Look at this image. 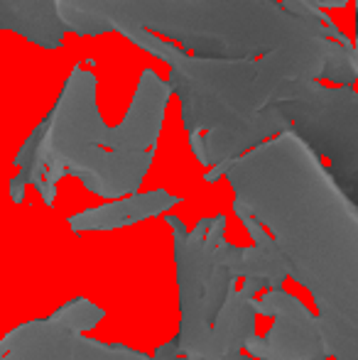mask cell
<instances>
[{
    "label": "cell",
    "mask_w": 358,
    "mask_h": 360,
    "mask_svg": "<svg viewBox=\"0 0 358 360\" xmlns=\"http://www.w3.org/2000/svg\"><path fill=\"white\" fill-rule=\"evenodd\" d=\"M179 358V348H177V338H172V341L162 343V346L155 351V356L150 360H177Z\"/></svg>",
    "instance_id": "obj_12"
},
{
    "label": "cell",
    "mask_w": 358,
    "mask_h": 360,
    "mask_svg": "<svg viewBox=\"0 0 358 360\" xmlns=\"http://www.w3.org/2000/svg\"><path fill=\"white\" fill-rule=\"evenodd\" d=\"M113 32L170 67L167 84L181 103L184 133L201 167L226 165L285 133V120L272 105L305 81L354 86L358 79L356 47L329 37L287 44L255 59H201L148 30L120 25Z\"/></svg>",
    "instance_id": "obj_2"
},
{
    "label": "cell",
    "mask_w": 358,
    "mask_h": 360,
    "mask_svg": "<svg viewBox=\"0 0 358 360\" xmlns=\"http://www.w3.org/2000/svg\"><path fill=\"white\" fill-rule=\"evenodd\" d=\"M179 196L170 194L165 189H155L148 194H130L128 199L113 201V204L96 206V209H87L82 214L69 216V228L74 233L84 231H115V228L133 226L145 218L162 216L172 206L179 204Z\"/></svg>",
    "instance_id": "obj_9"
},
{
    "label": "cell",
    "mask_w": 358,
    "mask_h": 360,
    "mask_svg": "<svg viewBox=\"0 0 358 360\" xmlns=\"http://www.w3.org/2000/svg\"><path fill=\"white\" fill-rule=\"evenodd\" d=\"M255 316H258L255 292L245 285L236 287L211 326L204 360H219L229 353H241V348L255 333Z\"/></svg>",
    "instance_id": "obj_11"
},
{
    "label": "cell",
    "mask_w": 358,
    "mask_h": 360,
    "mask_svg": "<svg viewBox=\"0 0 358 360\" xmlns=\"http://www.w3.org/2000/svg\"><path fill=\"white\" fill-rule=\"evenodd\" d=\"M221 176L236 191L234 209L270 228L287 277L314 297L326 353L358 360L356 201L292 130L209 167L204 181L214 184Z\"/></svg>",
    "instance_id": "obj_1"
},
{
    "label": "cell",
    "mask_w": 358,
    "mask_h": 360,
    "mask_svg": "<svg viewBox=\"0 0 358 360\" xmlns=\"http://www.w3.org/2000/svg\"><path fill=\"white\" fill-rule=\"evenodd\" d=\"M0 30L23 34L42 49H59L67 34L57 0H0Z\"/></svg>",
    "instance_id": "obj_10"
},
{
    "label": "cell",
    "mask_w": 358,
    "mask_h": 360,
    "mask_svg": "<svg viewBox=\"0 0 358 360\" xmlns=\"http://www.w3.org/2000/svg\"><path fill=\"white\" fill-rule=\"evenodd\" d=\"M96 74L82 64L72 69L57 103L30 133L15 155L18 174L10 199L20 204L32 184L47 206H54L62 176H77L103 199L130 196L153 167L158 138L172 89L155 69H143L123 123L108 128L98 113Z\"/></svg>",
    "instance_id": "obj_3"
},
{
    "label": "cell",
    "mask_w": 358,
    "mask_h": 360,
    "mask_svg": "<svg viewBox=\"0 0 358 360\" xmlns=\"http://www.w3.org/2000/svg\"><path fill=\"white\" fill-rule=\"evenodd\" d=\"M219 360H248V356H241V353H229V356H224Z\"/></svg>",
    "instance_id": "obj_13"
},
{
    "label": "cell",
    "mask_w": 358,
    "mask_h": 360,
    "mask_svg": "<svg viewBox=\"0 0 358 360\" xmlns=\"http://www.w3.org/2000/svg\"><path fill=\"white\" fill-rule=\"evenodd\" d=\"M57 18L79 37L140 27L201 59H255L329 37L354 47L321 8L305 0H57Z\"/></svg>",
    "instance_id": "obj_4"
},
{
    "label": "cell",
    "mask_w": 358,
    "mask_h": 360,
    "mask_svg": "<svg viewBox=\"0 0 358 360\" xmlns=\"http://www.w3.org/2000/svg\"><path fill=\"white\" fill-rule=\"evenodd\" d=\"M174 231V265L179 285L177 348L186 360H204L216 316L241 280L243 248L226 240V216L201 218L186 231L177 216H167Z\"/></svg>",
    "instance_id": "obj_5"
},
{
    "label": "cell",
    "mask_w": 358,
    "mask_h": 360,
    "mask_svg": "<svg viewBox=\"0 0 358 360\" xmlns=\"http://www.w3.org/2000/svg\"><path fill=\"white\" fill-rule=\"evenodd\" d=\"M272 108L285 128L331 162V176L356 201L358 196V96L354 86L326 89L319 81H305L290 98Z\"/></svg>",
    "instance_id": "obj_6"
},
{
    "label": "cell",
    "mask_w": 358,
    "mask_h": 360,
    "mask_svg": "<svg viewBox=\"0 0 358 360\" xmlns=\"http://www.w3.org/2000/svg\"><path fill=\"white\" fill-rule=\"evenodd\" d=\"M106 311L84 297L72 299L47 319L20 323L0 338V360H150L123 343L87 338Z\"/></svg>",
    "instance_id": "obj_7"
},
{
    "label": "cell",
    "mask_w": 358,
    "mask_h": 360,
    "mask_svg": "<svg viewBox=\"0 0 358 360\" xmlns=\"http://www.w3.org/2000/svg\"><path fill=\"white\" fill-rule=\"evenodd\" d=\"M255 311L260 316L275 319L265 336H250L245 351L260 360H319L329 358L321 338L319 319L297 297L282 287L268 289L255 299Z\"/></svg>",
    "instance_id": "obj_8"
}]
</instances>
